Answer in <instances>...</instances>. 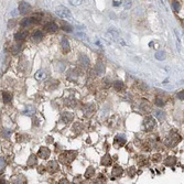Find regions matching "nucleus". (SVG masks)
Returning <instances> with one entry per match:
<instances>
[{
    "mask_svg": "<svg viewBox=\"0 0 184 184\" xmlns=\"http://www.w3.org/2000/svg\"><path fill=\"white\" fill-rule=\"evenodd\" d=\"M115 143H118V146H124L126 143V138H125L124 134H118L117 137L115 138Z\"/></svg>",
    "mask_w": 184,
    "mask_h": 184,
    "instance_id": "obj_13",
    "label": "nucleus"
},
{
    "mask_svg": "<svg viewBox=\"0 0 184 184\" xmlns=\"http://www.w3.org/2000/svg\"><path fill=\"white\" fill-rule=\"evenodd\" d=\"M131 1H124V6H125V9H129L131 7Z\"/></svg>",
    "mask_w": 184,
    "mask_h": 184,
    "instance_id": "obj_35",
    "label": "nucleus"
},
{
    "mask_svg": "<svg viewBox=\"0 0 184 184\" xmlns=\"http://www.w3.org/2000/svg\"><path fill=\"white\" fill-rule=\"evenodd\" d=\"M155 59L159 61H163L165 59V52L164 51H158L155 53Z\"/></svg>",
    "mask_w": 184,
    "mask_h": 184,
    "instance_id": "obj_22",
    "label": "nucleus"
},
{
    "mask_svg": "<svg viewBox=\"0 0 184 184\" xmlns=\"http://www.w3.org/2000/svg\"><path fill=\"white\" fill-rule=\"evenodd\" d=\"M44 29H45L48 32L53 33V32H55L59 29V26H58V24L54 23V22H49V23H46L45 25H44Z\"/></svg>",
    "mask_w": 184,
    "mask_h": 184,
    "instance_id": "obj_9",
    "label": "nucleus"
},
{
    "mask_svg": "<svg viewBox=\"0 0 184 184\" xmlns=\"http://www.w3.org/2000/svg\"><path fill=\"white\" fill-rule=\"evenodd\" d=\"M32 38H33V40L36 41V42H38V41H41L42 38H43V33H42L41 31H39V30H36V31H34Z\"/></svg>",
    "mask_w": 184,
    "mask_h": 184,
    "instance_id": "obj_17",
    "label": "nucleus"
},
{
    "mask_svg": "<svg viewBox=\"0 0 184 184\" xmlns=\"http://www.w3.org/2000/svg\"><path fill=\"white\" fill-rule=\"evenodd\" d=\"M143 126L146 131H152L157 127V122H155V119L153 117H146L143 121Z\"/></svg>",
    "mask_w": 184,
    "mask_h": 184,
    "instance_id": "obj_4",
    "label": "nucleus"
},
{
    "mask_svg": "<svg viewBox=\"0 0 184 184\" xmlns=\"http://www.w3.org/2000/svg\"><path fill=\"white\" fill-rule=\"evenodd\" d=\"M164 104H165V100L163 99V98H161V97H157V98H155V105H157V106H159V107H162V106H164Z\"/></svg>",
    "mask_w": 184,
    "mask_h": 184,
    "instance_id": "obj_27",
    "label": "nucleus"
},
{
    "mask_svg": "<svg viewBox=\"0 0 184 184\" xmlns=\"http://www.w3.org/2000/svg\"><path fill=\"white\" fill-rule=\"evenodd\" d=\"M31 24H32V19L31 18H24V19L21 21V25L23 26V28H29Z\"/></svg>",
    "mask_w": 184,
    "mask_h": 184,
    "instance_id": "obj_18",
    "label": "nucleus"
},
{
    "mask_svg": "<svg viewBox=\"0 0 184 184\" xmlns=\"http://www.w3.org/2000/svg\"><path fill=\"white\" fill-rule=\"evenodd\" d=\"M108 35H110L112 40H115V41L117 40L118 38H119V33H118L117 31H115L114 29H110L109 31H108Z\"/></svg>",
    "mask_w": 184,
    "mask_h": 184,
    "instance_id": "obj_21",
    "label": "nucleus"
},
{
    "mask_svg": "<svg viewBox=\"0 0 184 184\" xmlns=\"http://www.w3.org/2000/svg\"><path fill=\"white\" fill-rule=\"evenodd\" d=\"M56 15L59 17L63 18V19H66V20H73V16L71 13L68 9L64 6H60V7L56 8Z\"/></svg>",
    "mask_w": 184,
    "mask_h": 184,
    "instance_id": "obj_2",
    "label": "nucleus"
},
{
    "mask_svg": "<svg viewBox=\"0 0 184 184\" xmlns=\"http://www.w3.org/2000/svg\"><path fill=\"white\" fill-rule=\"evenodd\" d=\"M94 173H95V169L89 167L88 169H87V171L85 172V177H86V179H89V177H92L94 175Z\"/></svg>",
    "mask_w": 184,
    "mask_h": 184,
    "instance_id": "obj_24",
    "label": "nucleus"
},
{
    "mask_svg": "<svg viewBox=\"0 0 184 184\" xmlns=\"http://www.w3.org/2000/svg\"><path fill=\"white\" fill-rule=\"evenodd\" d=\"M36 164V157L35 155H30L29 160H28V165H30V167H33V165Z\"/></svg>",
    "mask_w": 184,
    "mask_h": 184,
    "instance_id": "obj_25",
    "label": "nucleus"
},
{
    "mask_svg": "<svg viewBox=\"0 0 184 184\" xmlns=\"http://www.w3.org/2000/svg\"><path fill=\"white\" fill-rule=\"evenodd\" d=\"M13 25H16V20H11V21L9 22V24H8V28H9V29H11Z\"/></svg>",
    "mask_w": 184,
    "mask_h": 184,
    "instance_id": "obj_38",
    "label": "nucleus"
},
{
    "mask_svg": "<svg viewBox=\"0 0 184 184\" xmlns=\"http://www.w3.org/2000/svg\"><path fill=\"white\" fill-rule=\"evenodd\" d=\"M122 174V169L120 167H114V170H112V172H111V177L112 180H115L116 177L120 176V175Z\"/></svg>",
    "mask_w": 184,
    "mask_h": 184,
    "instance_id": "obj_12",
    "label": "nucleus"
},
{
    "mask_svg": "<svg viewBox=\"0 0 184 184\" xmlns=\"http://www.w3.org/2000/svg\"><path fill=\"white\" fill-rule=\"evenodd\" d=\"M20 50H21V45H20V44H18V45H13V48H12V52L15 53V54H17Z\"/></svg>",
    "mask_w": 184,
    "mask_h": 184,
    "instance_id": "obj_33",
    "label": "nucleus"
},
{
    "mask_svg": "<svg viewBox=\"0 0 184 184\" xmlns=\"http://www.w3.org/2000/svg\"><path fill=\"white\" fill-rule=\"evenodd\" d=\"M61 46H62V50L64 53L69 52V50H71V48H69V41L66 38H63L61 40Z\"/></svg>",
    "mask_w": 184,
    "mask_h": 184,
    "instance_id": "obj_10",
    "label": "nucleus"
},
{
    "mask_svg": "<svg viewBox=\"0 0 184 184\" xmlns=\"http://www.w3.org/2000/svg\"><path fill=\"white\" fill-rule=\"evenodd\" d=\"M172 9L174 10L175 12H179L180 11V2H179V1H173V2H172Z\"/></svg>",
    "mask_w": 184,
    "mask_h": 184,
    "instance_id": "obj_29",
    "label": "nucleus"
},
{
    "mask_svg": "<svg viewBox=\"0 0 184 184\" xmlns=\"http://www.w3.org/2000/svg\"><path fill=\"white\" fill-rule=\"evenodd\" d=\"M69 2L75 6V5H81V2H83V1H69Z\"/></svg>",
    "mask_w": 184,
    "mask_h": 184,
    "instance_id": "obj_42",
    "label": "nucleus"
},
{
    "mask_svg": "<svg viewBox=\"0 0 184 184\" xmlns=\"http://www.w3.org/2000/svg\"><path fill=\"white\" fill-rule=\"evenodd\" d=\"M114 88H115L116 91L120 92L122 88H124V83H122L121 81H116V82H114Z\"/></svg>",
    "mask_w": 184,
    "mask_h": 184,
    "instance_id": "obj_20",
    "label": "nucleus"
},
{
    "mask_svg": "<svg viewBox=\"0 0 184 184\" xmlns=\"http://www.w3.org/2000/svg\"><path fill=\"white\" fill-rule=\"evenodd\" d=\"M141 108H142V110H143V111H150V105H149L147 101H143V103H142Z\"/></svg>",
    "mask_w": 184,
    "mask_h": 184,
    "instance_id": "obj_31",
    "label": "nucleus"
},
{
    "mask_svg": "<svg viewBox=\"0 0 184 184\" xmlns=\"http://www.w3.org/2000/svg\"><path fill=\"white\" fill-rule=\"evenodd\" d=\"M5 165H6V161L3 160L2 158H0V171H2Z\"/></svg>",
    "mask_w": 184,
    "mask_h": 184,
    "instance_id": "obj_34",
    "label": "nucleus"
},
{
    "mask_svg": "<svg viewBox=\"0 0 184 184\" xmlns=\"http://www.w3.org/2000/svg\"><path fill=\"white\" fill-rule=\"evenodd\" d=\"M63 30L64 31H67V32H72V29H71V26H63Z\"/></svg>",
    "mask_w": 184,
    "mask_h": 184,
    "instance_id": "obj_39",
    "label": "nucleus"
},
{
    "mask_svg": "<svg viewBox=\"0 0 184 184\" xmlns=\"http://www.w3.org/2000/svg\"><path fill=\"white\" fill-rule=\"evenodd\" d=\"M34 112H35V108L34 107H26V109L23 111V114L28 116H32Z\"/></svg>",
    "mask_w": 184,
    "mask_h": 184,
    "instance_id": "obj_26",
    "label": "nucleus"
},
{
    "mask_svg": "<svg viewBox=\"0 0 184 184\" xmlns=\"http://www.w3.org/2000/svg\"><path fill=\"white\" fill-rule=\"evenodd\" d=\"M26 35H28V32L26 31H19L15 34V39L17 41H20V40H23L24 38H26Z\"/></svg>",
    "mask_w": 184,
    "mask_h": 184,
    "instance_id": "obj_16",
    "label": "nucleus"
},
{
    "mask_svg": "<svg viewBox=\"0 0 184 184\" xmlns=\"http://www.w3.org/2000/svg\"><path fill=\"white\" fill-rule=\"evenodd\" d=\"M82 128H83V127H82V124H78V122H77V124L74 125V127H73V130H74V131H76V132H79L82 130Z\"/></svg>",
    "mask_w": 184,
    "mask_h": 184,
    "instance_id": "obj_32",
    "label": "nucleus"
},
{
    "mask_svg": "<svg viewBox=\"0 0 184 184\" xmlns=\"http://www.w3.org/2000/svg\"><path fill=\"white\" fill-rule=\"evenodd\" d=\"M101 164L106 165V167H108V165L111 164V157H110L108 153L103 157V159H101Z\"/></svg>",
    "mask_w": 184,
    "mask_h": 184,
    "instance_id": "obj_14",
    "label": "nucleus"
},
{
    "mask_svg": "<svg viewBox=\"0 0 184 184\" xmlns=\"http://www.w3.org/2000/svg\"><path fill=\"white\" fill-rule=\"evenodd\" d=\"M95 72L97 75H101V73H104V65L101 63H97L95 66Z\"/></svg>",
    "mask_w": 184,
    "mask_h": 184,
    "instance_id": "obj_19",
    "label": "nucleus"
},
{
    "mask_svg": "<svg viewBox=\"0 0 184 184\" xmlns=\"http://www.w3.org/2000/svg\"><path fill=\"white\" fill-rule=\"evenodd\" d=\"M155 117L158 118V119H160V120H162L163 118L165 117V115H164V112L163 111H161V110H155Z\"/></svg>",
    "mask_w": 184,
    "mask_h": 184,
    "instance_id": "obj_28",
    "label": "nucleus"
},
{
    "mask_svg": "<svg viewBox=\"0 0 184 184\" xmlns=\"http://www.w3.org/2000/svg\"><path fill=\"white\" fill-rule=\"evenodd\" d=\"M180 140H181V137H180L177 134H175V132L171 131L169 134V136L167 137V139H165V143H167V146H169V147H174L179 143Z\"/></svg>",
    "mask_w": 184,
    "mask_h": 184,
    "instance_id": "obj_1",
    "label": "nucleus"
},
{
    "mask_svg": "<svg viewBox=\"0 0 184 184\" xmlns=\"http://www.w3.org/2000/svg\"><path fill=\"white\" fill-rule=\"evenodd\" d=\"M59 184H68V181H67L66 179H63V180H61Z\"/></svg>",
    "mask_w": 184,
    "mask_h": 184,
    "instance_id": "obj_40",
    "label": "nucleus"
},
{
    "mask_svg": "<svg viewBox=\"0 0 184 184\" xmlns=\"http://www.w3.org/2000/svg\"><path fill=\"white\" fill-rule=\"evenodd\" d=\"M0 184H7L5 180H0Z\"/></svg>",
    "mask_w": 184,
    "mask_h": 184,
    "instance_id": "obj_43",
    "label": "nucleus"
},
{
    "mask_svg": "<svg viewBox=\"0 0 184 184\" xmlns=\"http://www.w3.org/2000/svg\"><path fill=\"white\" fill-rule=\"evenodd\" d=\"M50 153H51V151L49 148H46V147H41L38 154L41 159H48L49 157H50Z\"/></svg>",
    "mask_w": 184,
    "mask_h": 184,
    "instance_id": "obj_5",
    "label": "nucleus"
},
{
    "mask_svg": "<svg viewBox=\"0 0 184 184\" xmlns=\"http://www.w3.org/2000/svg\"><path fill=\"white\" fill-rule=\"evenodd\" d=\"M48 169L51 173H55L60 170V165H59V163L56 161H50L48 164Z\"/></svg>",
    "mask_w": 184,
    "mask_h": 184,
    "instance_id": "obj_8",
    "label": "nucleus"
},
{
    "mask_svg": "<svg viewBox=\"0 0 184 184\" xmlns=\"http://www.w3.org/2000/svg\"><path fill=\"white\" fill-rule=\"evenodd\" d=\"M121 3H122L121 1H114V3H112V5L115 6V7H118V6H120Z\"/></svg>",
    "mask_w": 184,
    "mask_h": 184,
    "instance_id": "obj_41",
    "label": "nucleus"
},
{
    "mask_svg": "<svg viewBox=\"0 0 184 184\" xmlns=\"http://www.w3.org/2000/svg\"><path fill=\"white\" fill-rule=\"evenodd\" d=\"M31 10V5L26 1H23L19 5V11L20 13H28V12Z\"/></svg>",
    "mask_w": 184,
    "mask_h": 184,
    "instance_id": "obj_6",
    "label": "nucleus"
},
{
    "mask_svg": "<svg viewBox=\"0 0 184 184\" xmlns=\"http://www.w3.org/2000/svg\"><path fill=\"white\" fill-rule=\"evenodd\" d=\"M183 97H184V95H183V91L179 92V93H177V98H179L180 100H183Z\"/></svg>",
    "mask_w": 184,
    "mask_h": 184,
    "instance_id": "obj_37",
    "label": "nucleus"
},
{
    "mask_svg": "<svg viewBox=\"0 0 184 184\" xmlns=\"http://www.w3.org/2000/svg\"><path fill=\"white\" fill-rule=\"evenodd\" d=\"M73 118H74V115H73L72 112H64L62 115V119L65 124H71Z\"/></svg>",
    "mask_w": 184,
    "mask_h": 184,
    "instance_id": "obj_11",
    "label": "nucleus"
},
{
    "mask_svg": "<svg viewBox=\"0 0 184 184\" xmlns=\"http://www.w3.org/2000/svg\"><path fill=\"white\" fill-rule=\"evenodd\" d=\"M78 63H79V64H81L83 67H85V68H87V67L89 66V64H91L88 56H87V55H84V54H82L81 56H79Z\"/></svg>",
    "mask_w": 184,
    "mask_h": 184,
    "instance_id": "obj_7",
    "label": "nucleus"
},
{
    "mask_svg": "<svg viewBox=\"0 0 184 184\" xmlns=\"http://www.w3.org/2000/svg\"><path fill=\"white\" fill-rule=\"evenodd\" d=\"M175 162H176V158H175V157H167V158L164 160V164L167 165V167H172V165H174Z\"/></svg>",
    "mask_w": 184,
    "mask_h": 184,
    "instance_id": "obj_15",
    "label": "nucleus"
},
{
    "mask_svg": "<svg viewBox=\"0 0 184 184\" xmlns=\"http://www.w3.org/2000/svg\"><path fill=\"white\" fill-rule=\"evenodd\" d=\"M2 98H3V101H5V103H10L12 99V95L10 93H8V92H5V93L2 94Z\"/></svg>",
    "mask_w": 184,
    "mask_h": 184,
    "instance_id": "obj_23",
    "label": "nucleus"
},
{
    "mask_svg": "<svg viewBox=\"0 0 184 184\" xmlns=\"http://www.w3.org/2000/svg\"><path fill=\"white\" fill-rule=\"evenodd\" d=\"M45 77V73H44V71H39L38 73L35 74V78L36 79H42Z\"/></svg>",
    "mask_w": 184,
    "mask_h": 184,
    "instance_id": "obj_30",
    "label": "nucleus"
},
{
    "mask_svg": "<svg viewBox=\"0 0 184 184\" xmlns=\"http://www.w3.org/2000/svg\"><path fill=\"white\" fill-rule=\"evenodd\" d=\"M77 155V151H65L60 155V159L64 163H71Z\"/></svg>",
    "mask_w": 184,
    "mask_h": 184,
    "instance_id": "obj_3",
    "label": "nucleus"
},
{
    "mask_svg": "<svg viewBox=\"0 0 184 184\" xmlns=\"http://www.w3.org/2000/svg\"><path fill=\"white\" fill-rule=\"evenodd\" d=\"M134 173H136V171H134V167H130V169L128 170V174H130V176H134Z\"/></svg>",
    "mask_w": 184,
    "mask_h": 184,
    "instance_id": "obj_36",
    "label": "nucleus"
}]
</instances>
